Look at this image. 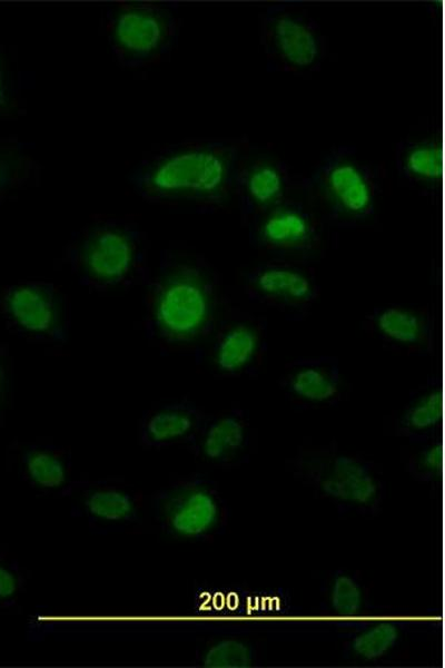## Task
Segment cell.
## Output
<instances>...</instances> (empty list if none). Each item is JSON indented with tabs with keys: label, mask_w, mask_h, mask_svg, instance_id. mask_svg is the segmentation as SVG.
I'll use <instances>...</instances> for the list:
<instances>
[{
	"label": "cell",
	"mask_w": 445,
	"mask_h": 668,
	"mask_svg": "<svg viewBox=\"0 0 445 668\" xmlns=\"http://www.w3.org/2000/svg\"><path fill=\"white\" fill-rule=\"evenodd\" d=\"M300 191L318 209L325 227L352 228L375 214L382 176L373 164L357 155L355 146L333 147L306 177H298Z\"/></svg>",
	"instance_id": "277c9868"
},
{
	"label": "cell",
	"mask_w": 445,
	"mask_h": 668,
	"mask_svg": "<svg viewBox=\"0 0 445 668\" xmlns=\"http://www.w3.org/2000/svg\"><path fill=\"white\" fill-rule=\"evenodd\" d=\"M320 596L325 610L339 618L360 616L370 607L363 580L346 570L330 571L322 581Z\"/></svg>",
	"instance_id": "603a6c76"
},
{
	"label": "cell",
	"mask_w": 445,
	"mask_h": 668,
	"mask_svg": "<svg viewBox=\"0 0 445 668\" xmlns=\"http://www.w3.org/2000/svg\"><path fill=\"white\" fill-rule=\"evenodd\" d=\"M180 30L178 3L127 1L106 10V33L120 65L138 68L168 55Z\"/></svg>",
	"instance_id": "52a82bcc"
},
{
	"label": "cell",
	"mask_w": 445,
	"mask_h": 668,
	"mask_svg": "<svg viewBox=\"0 0 445 668\" xmlns=\"http://www.w3.org/2000/svg\"><path fill=\"white\" fill-rule=\"evenodd\" d=\"M195 661L202 667L243 668L257 665L260 655L256 646L247 640L222 637L200 646Z\"/></svg>",
	"instance_id": "cb8c5ba5"
},
{
	"label": "cell",
	"mask_w": 445,
	"mask_h": 668,
	"mask_svg": "<svg viewBox=\"0 0 445 668\" xmlns=\"http://www.w3.org/2000/svg\"><path fill=\"white\" fill-rule=\"evenodd\" d=\"M145 297L147 337L166 348L190 344L214 328L218 277L199 255L164 249Z\"/></svg>",
	"instance_id": "6da1fadb"
},
{
	"label": "cell",
	"mask_w": 445,
	"mask_h": 668,
	"mask_svg": "<svg viewBox=\"0 0 445 668\" xmlns=\"http://www.w3.org/2000/svg\"><path fill=\"white\" fill-rule=\"evenodd\" d=\"M365 328L397 348H418L428 343L431 337L427 316L398 304L375 307L365 316Z\"/></svg>",
	"instance_id": "ffe728a7"
},
{
	"label": "cell",
	"mask_w": 445,
	"mask_h": 668,
	"mask_svg": "<svg viewBox=\"0 0 445 668\" xmlns=\"http://www.w3.org/2000/svg\"><path fill=\"white\" fill-rule=\"evenodd\" d=\"M61 498L71 515L87 522L92 532L107 534L138 524L145 512L141 494L117 477L73 479Z\"/></svg>",
	"instance_id": "30bf717a"
},
{
	"label": "cell",
	"mask_w": 445,
	"mask_h": 668,
	"mask_svg": "<svg viewBox=\"0 0 445 668\" xmlns=\"http://www.w3.org/2000/svg\"><path fill=\"white\" fill-rule=\"evenodd\" d=\"M78 283L95 291L146 283V239L134 223L109 218L75 233L66 252Z\"/></svg>",
	"instance_id": "5b68a950"
},
{
	"label": "cell",
	"mask_w": 445,
	"mask_h": 668,
	"mask_svg": "<svg viewBox=\"0 0 445 668\" xmlns=\"http://www.w3.org/2000/svg\"><path fill=\"white\" fill-rule=\"evenodd\" d=\"M258 38L270 72L318 71L328 52L319 23L305 9L288 3L270 4L260 13Z\"/></svg>",
	"instance_id": "ba28073f"
},
{
	"label": "cell",
	"mask_w": 445,
	"mask_h": 668,
	"mask_svg": "<svg viewBox=\"0 0 445 668\" xmlns=\"http://www.w3.org/2000/svg\"><path fill=\"white\" fill-rule=\"evenodd\" d=\"M278 385L298 410L335 405L342 400L344 390L338 358L329 355L290 361L279 376Z\"/></svg>",
	"instance_id": "5bb4252c"
},
{
	"label": "cell",
	"mask_w": 445,
	"mask_h": 668,
	"mask_svg": "<svg viewBox=\"0 0 445 668\" xmlns=\"http://www.w3.org/2000/svg\"><path fill=\"white\" fill-rule=\"evenodd\" d=\"M251 425L249 413L234 409L207 414L199 431L187 445L194 456L216 468H236L249 459Z\"/></svg>",
	"instance_id": "9a60e30c"
},
{
	"label": "cell",
	"mask_w": 445,
	"mask_h": 668,
	"mask_svg": "<svg viewBox=\"0 0 445 668\" xmlns=\"http://www.w3.org/2000/svg\"><path fill=\"white\" fill-rule=\"evenodd\" d=\"M206 413L188 399L166 402L146 410L140 419L138 436L149 449L177 444L186 446L199 431Z\"/></svg>",
	"instance_id": "2e32d148"
},
{
	"label": "cell",
	"mask_w": 445,
	"mask_h": 668,
	"mask_svg": "<svg viewBox=\"0 0 445 668\" xmlns=\"http://www.w3.org/2000/svg\"><path fill=\"white\" fill-rule=\"evenodd\" d=\"M0 308L8 328L28 341L63 344L70 331L66 297L44 281H24L6 287Z\"/></svg>",
	"instance_id": "9c48e42d"
},
{
	"label": "cell",
	"mask_w": 445,
	"mask_h": 668,
	"mask_svg": "<svg viewBox=\"0 0 445 668\" xmlns=\"http://www.w3.org/2000/svg\"><path fill=\"white\" fill-rule=\"evenodd\" d=\"M405 633V625L398 620L375 621L349 635L343 644V655L363 662L380 660L400 645Z\"/></svg>",
	"instance_id": "7402d4cb"
},
{
	"label": "cell",
	"mask_w": 445,
	"mask_h": 668,
	"mask_svg": "<svg viewBox=\"0 0 445 668\" xmlns=\"http://www.w3.org/2000/svg\"><path fill=\"white\" fill-rule=\"evenodd\" d=\"M19 478L42 494H59L73 480L71 453L50 442L26 444L17 460Z\"/></svg>",
	"instance_id": "ac0fdd59"
},
{
	"label": "cell",
	"mask_w": 445,
	"mask_h": 668,
	"mask_svg": "<svg viewBox=\"0 0 445 668\" xmlns=\"http://www.w3.org/2000/svg\"><path fill=\"white\" fill-rule=\"evenodd\" d=\"M398 177L424 195H435L442 183V147L435 138L405 139L395 148Z\"/></svg>",
	"instance_id": "44dd1931"
},
{
	"label": "cell",
	"mask_w": 445,
	"mask_h": 668,
	"mask_svg": "<svg viewBox=\"0 0 445 668\" xmlns=\"http://www.w3.org/2000/svg\"><path fill=\"white\" fill-rule=\"evenodd\" d=\"M148 511L166 536L184 541H207L225 533L230 508L218 483L202 473L171 480L149 500Z\"/></svg>",
	"instance_id": "8992f818"
},
{
	"label": "cell",
	"mask_w": 445,
	"mask_h": 668,
	"mask_svg": "<svg viewBox=\"0 0 445 668\" xmlns=\"http://www.w3.org/2000/svg\"><path fill=\"white\" fill-rule=\"evenodd\" d=\"M245 226L254 248L287 261L314 256L325 227L304 203L291 198L254 216Z\"/></svg>",
	"instance_id": "8fae6325"
},
{
	"label": "cell",
	"mask_w": 445,
	"mask_h": 668,
	"mask_svg": "<svg viewBox=\"0 0 445 668\" xmlns=\"http://www.w3.org/2000/svg\"><path fill=\"white\" fill-rule=\"evenodd\" d=\"M443 389L437 377L428 379L413 390L394 424L395 434L421 443L441 436Z\"/></svg>",
	"instance_id": "d6986e66"
},
{
	"label": "cell",
	"mask_w": 445,
	"mask_h": 668,
	"mask_svg": "<svg viewBox=\"0 0 445 668\" xmlns=\"http://www.w3.org/2000/svg\"><path fill=\"white\" fill-rule=\"evenodd\" d=\"M417 448L405 460V470L418 482L437 483L443 475L442 436L415 443Z\"/></svg>",
	"instance_id": "d4e9b609"
},
{
	"label": "cell",
	"mask_w": 445,
	"mask_h": 668,
	"mask_svg": "<svg viewBox=\"0 0 445 668\" xmlns=\"http://www.w3.org/2000/svg\"><path fill=\"white\" fill-rule=\"evenodd\" d=\"M243 288L249 301L291 315L305 314L320 291L313 268L287 259L253 267L244 276Z\"/></svg>",
	"instance_id": "7c38bea8"
},
{
	"label": "cell",
	"mask_w": 445,
	"mask_h": 668,
	"mask_svg": "<svg viewBox=\"0 0 445 668\" xmlns=\"http://www.w3.org/2000/svg\"><path fill=\"white\" fill-rule=\"evenodd\" d=\"M34 173V165L23 156L0 155V198L11 188L30 181Z\"/></svg>",
	"instance_id": "4316f807"
},
{
	"label": "cell",
	"mask_w": 445,
	"mask_h": 668,
	"mask_svg": "<svg viewBox=\"0 0 445 668\" xmlns=\"http://www.w3.org/2000/svg\"><path fill=\"white\" fill-rule=\"evenodd\" d=\"M266 324L253 317L231 320L221 326L212 346V362L222 374L253 370L266 348Z\"/></svg>",
	"instance_id": "e0dca14e"
},
{
	"label": "cell",
	"mask_w": 445,
	"mask_h": 668,
	"mask_svg": "<svg viewBox=\"0 0 445 668\" xmlns=\"http://www.w3.org/2000/svg\"><path fill=\"white\" fill-rule=\"evenodd\" d=\"M240 147L231 140H199L170 146L144 158L129 174L147 202L190 204L214 209L233 191Z\"/></svg>",
	"instance_id": "7a4b0ae2"
},
{
	"label": "cell",
	"mask_w": 445,
	"mask_h": 668,
	"mask_svg": "<svg viewBox=\"0 0 445 668\" xmlns=\"http://www.w3.org/2000/svg\"><path fill=\"white\" fill-rule=\"evenodd\" d=\"M286 470L342 513L375 517L383 511L387 485L375 461L337 445L301 448Z\"/></svg>",
	"instance_id": "3957f363"
},
{
	"label": "cell",
	"mask_w": 445,
	"mask_h": 668,
	"mask_svg": "<svg viewBox=\"0 0 445 668\" xmlns=\"http://www.w3.org/2000/svg\"><path fill=\"white\" fill-rule=\"evenodd\" d=\"M28 576L20 562L0 551V608L13 607L26 591Z\"/></svg>",
	"instance_id": "484cf974"
},
{
	"label": "cell",
	"mask_w": 445,
	"mask_h": 668,
	"mask_svg": "<svg viewBox=\"0 0 445 668\" xmlns=\"http://www.w3.org/2000/svg\"><path fill=\"white\" fill-rule=\"evenodd\" d=\"M4 104V84H3V71H2V61H1V50H0V112L2 110V106Z\"/></svg>",
	"instance_id": "f1b7e54d"
},
{
	"label": "cell",
	"mask_w": 445,
	"mask_h": 668,
	"mask_svg": "<svg viewBox=\"0 0 445 668\" xmlns=\"http://www.w3.org/2000/svg\"><path fill=\"white\" fill-rule=\"evenodd\" d=\"M8 389L7 377V354L3 346L0 343V415L2 413Z\"/></svg>",
	"instance_id": "83f0119b"
},
{
	"label": "cell",
	"mask_w": 445,
	"mask_h": 668,
	"mask_svg": "<svg viewBox=\"0 0 445 668\" xmlns=\"http://www.w3.org/2000/svg\"><path fill=\"white\" fill-rule=\"evenodd\" d=\"M298 177L284 160L241 156L233 179L241 224L245 226L254 216L290 198L297 190Z\"/></svg>",
	"instance_id": "4fadbf2b"
}]
</instances>
